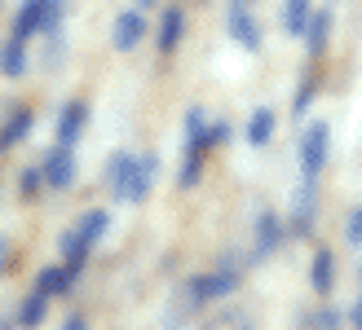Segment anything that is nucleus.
Returning <instances> with one entry per match:
<instances>
[{"mask_svg": "<svg viewBox=\"0 0 362 330\" xmlns=\"http://www.w3.org/2000/svg\"><path fill=\"white\" fill-rule=\"evenodd\" d=\"M221 141H230V128L226 123H212L208 128V145H221Z\"/></svg>", "mask_w": 362, "mask_h": 330, "instance_id": "26", "label": "nucleus"}, {"mask_svg": "<svg viewBox=\"0 0 362 330\" xmlns=\"http://www.w3.org/2000/svg\"><path fill=\"white\" fill-rule=\"evenodd\" d=\"M239 286V269L234 264H221L216 273H208V278L194 282V300H216V295H230V291Z\"/></svg>", "mask_w": 362, "mask_h": 330, "instance_id": "6", "label": "nucleus"}, {"mask_svg": "<svg viewBox=\"0 0 362 330\" xmlns=\"http://www.w3.org/2000/svg\"><path fill=\"white\" fill-rule=\"evenodd\" d=\"M40 185H45V168H27V172H23V194L31 198Z\"/></svg>", "mask_w": 362, "mask_h": 330, "instance_id": "23", "label": "nucleus"}, {"mask_svg": "<svg viewBox=\"0 0 362 330\" xmlns=\"http://www.w3.org/2000/svg\"><path fill=\"white\" fill-rule=\"evenodd\" d=\"M314 212H318V198H314V181L305 176V181H300V190H296L292 229H296V233H310V229H314Z\"/></svg>", "mask_w": 362, "mask_h": 330, "instance_id": "10", "label": "nucleus"}, {"mask_svg": "<svg viewBox=\"0 0 362 330\" xmlns=\"http://www.w3.org/2000/svg\"><path fill=\"white\" fill-rule=\"evenodd\" d=\"M141 35H146V18H141V9H129V13L115 18V49H124V53L137 49Z\"/></svg>", "mask_w": 362, "mask_h": 330, "instance_id": "9", "label": "nucleus"}, {"mask_svg": "<svg viewBox=\"0 0 362 330\" xmlns=\"http://www.w3.org/2000/svg\"><path fill=\"white\" fill-rule=\"evenodd\" d=\"M76 264H53V269H40V278H35V291H40L45 300H53V295H66L71 286H76Z\"/></svg>", "mask_w": 362, "mask_h": 330, "instance_id": "7", "label": "nucleus"}, {"mask_svg": "<svg viewBox=\"0 0 362 330\" xmlns=\"http://www.w3.org/2000/svg\"><path fill=\"white\" fill-rule=\"evenodd\" d=\"M310 282H314L318 295H327V291H332V251H318V255H314V264H310Z\"/></svg>", "mask_w": 362, "mask_h": 330, "instance_id": "21", "label": "nucleus"}, {"mask_svg": "<svg viewBox=\"0 0 362 330\" xmlns=\"http://www.w3.org/2000/svg\"><path fill=\"white\" fill-rule=\"evenodd\" d=\"M27 40H18V35H9V40L5 44H0V71H5V75L9 80H18V75H23V71H27Z\"/></svg>", "mask_w": 362, "mask_h": 330, "instance_id": "15", "label": "nucleus"}, {"mask_svg": "<svg viewBox=\"0 0 362 330\" xmlns=\"http://www.w3.org/2000/svg\"><path fill=\"white\" fill-rule=\"evenodd\" d=\"M354 326H358V330H362V304H358V313H354Z\"/></svg>", "mask_w": 362, "mask_h": 330, "instance_id": "29", "label": "nucleus"}, {"mask_svg": "<svg viewBox=\"0 0 362 330\" xmlns=\"http://www.w3.org/2000/svg\"><path fill=\"white\" fill-rule=\"evenodd\" d=\"M31 123H35V115H31V106H18L13 115L5 119V128H0V150H13V145L23 141L27 133H31Z\"/></svg>", "mask_w": 362, "mask_h": 330, "instance_id": "13", "label": "nucleus"}, {"mask_svg": "<svg viewBox=\"0 0 362 330\" xmlns=\"http://www.w3.org/2000/svg\"><path fill=\"white\" fill-rule=\"evenodd\" d=\"M327 35H332V13H327V9H314L310 27H305V40H310V53H322V49H327Z\"/></svg>", "mask_w": 362, "mask_h": 330, "instance_id": "17", "label": "nucleus"}, {"mask_svg": "<svg viewBox=\"0 0 362 330\" xmlns=\"http://www.w3.org/2000/svg\"><path fill=\"white\" fill-rule=\"evenodd\" d=\"M106 225H111V216H106V212H84V216H80V225H76V233L84 238L88 247H93L98 238L106 233Z\"/></svg>", "mask_w": 362, "mask_h": 330, "instance_id": "20", "label": "nucleus"}, {"mask_svg": "<svg viewBox=\"0 0 362 330\" xmlns=\"http://www.w3.org/2000/svg\"><path fill=\"white\" fill-rule=\"evenodd\" d=\"M181 35H186V13H181L177 5H168L164 9V23H159V53H164V58L181 44Z\"/></svg>", "mask_w": 362, "mask_h": 330, "instance_id": "12", "label": "nucleus"}, {"mask_svg": "<svg viewBox=\"0 0 362 330\" xmlns=\"http://www.w3.org/2000/svg\"><path fill=\"white\" fill-rule=\"evenodd\" d=\"M230 35L243 49H252V53L261 49V31H257V23H252V13H243V0H234V5H230Z\"/></svg>", "mask_w": 362, "mask_h": 330, "instance_id": "11", "label": "nucleus"}, {"mask_svg": "<svg viewBox=\"0 0 362 330\" xmlns=\"http://www.w3.org/2000/svg\"><path fill=\"white\" fill-rule=\"evenodd\" d=\"M0 330H9V326H0Z\"/></svg>", "mask_w": 362, "mask_h": 330, "instance_id": "32", "label": "nucleus"}, {"mask_svg": "<svg viewBox=\"0 0 362 330\" xmlns=\"http://www.w3.org/2000/svg\"><path fill=\"white\" fill-rule=\"evenodd\" d=\"M62 330H88V322H84V317H80V313H71V317H66V326H62Z\"/></svg>", "mask_w": 362, "mask_h": 330, "instance_id": "28", "label": "nucleus"}, {"mask_svg": "<svg viewBox=\"0 0 362 330\" xmlns=\"http://www.w3.org/2000/svg\"><path fill=\"white\" fill-rule=\"evenodd\" d=\"M155 172H159V159L155 154L133 159L129 168H124L119 185H115V198H119V203H141V198L151 194V185H155Z\"/></svg>", "mask_w": 362, "mask_h": 330, "instance_id": "3", "label": "nucleus"}, {"mask_svg": "<svg viewBox=\"0 0 362 330\" xmlns=\"http://www.w3.org/2000/svg\"><path fill=\"white\" fill-rule=\"evenodd\" d=\"M129 163H133L129 154H115L111 163H106V181H111V185H119V176H124V168H129Z\"/></svg>", "mask_w": 362, "mask_h": 330, "instance_id": "24", "label": "nucleus"}, {"mask_svg": "<svg viewBox=\"0 0 362 330\" xmlns=\"http://www.w3.org/2000/svg\"><path fill=\"white\" fill-rule=\"evenodd\" d=\"M71 181H76V154H71V145H53L45 159V185L66 190Z\"/></svg>", "mask_w": 362, "mask_h": 330, "instance_id": "5", "label": "nucleus"}, {"mask_svg": "<svg viewBox=\"0 0 362 330\" xmlns=\"http://www.w3.org/2000/svg\"><path fill=\"white\" fill-rule=\"evenodd\" d=\"M269 137H274V110H269V106H261L257 115L247 119V141H252V145H265Z\"/></svg>", "mask_w": 362, "mask_h": 330, "instance_id": "18", "label": "nucleus"}, {"mask_svg": "<svg viewBox=\"0 0 362 330\" xmlns=\"http://www.w3.org/2000/svg\"><path fill=\"white\" fill-rule=\"evenodd\" d=\"M88 251H93V247H88V243H84V238H80L76 229H71V233H62V260H66V264H76V269H80V264L88 260Z\"/></svg>", "mask_w": 362, "mask_h": 330, "instance_id": "22", "label": "nucleus"}, {"mask_svg": "<svg viewBox=\"0 0 362 330\" xmlns=\"http://www.w3.org/2000/svg\"><path fill=\"white\" fill-rule=\"evenodd\" d=\"M137 5H151V0H137Z\"/></svg>", "mask_w": 362, "mask_h": 330, "instance_id": "31", "label": "nucleus"}, {"mask_svg": "<svg viewBox=\"0 0 362 330\" xmlns=\"http://www.w3.org/2000/svg\"><path fill=\"white\" fill-rule=\"evenodd\" d=\"M84 123H88V102H71L58 115V145H76L84 137Z\"/></svg>", "mask_w": 362, "mask_h": 330, "instance_id": "8", "label": "nucleus"}, {"mask_svg": "<svg viewBox=\"0 0 362 330\" xmlns=\"http://www.w3.org/2000/svg\"><path fill=\"white\" fill-rule=\"evenodd\" d=\"M279 243H283V220L274 212H261V220H257V260H265Z\"/></svg>", "mask_w": 362, "mask_h": 330, "instance_id": "14", "label": "nucleus"}, {"mask_svg": "<svg viewBox=\"0 0 362 330\" xmlns=\"http://www.w3.org/2000/svg\"><path fill=\"white\" fill-rule=\"evenodd\" d=\"M168 330H181V322H168Z\"/></svg>", "mask_w": 362, "mask_h": 330, "instance_id": "30", "label": "nucleus"}, {"mask_svg": "<svg viewBox=\"0 0 362 330\" xmlns=\"http://www.w3.org/2000/svg\"><path fill=\"white\" fill-rule=\"evenodd\" d=\"M204 145H208V128H204V110H190L186 115V159H181V190H194L199 176H204Z\"/></svg>", "mask_w": 362, "mask_h": 330, "instance_id": "1", "label": "nucleus"}, {"mask_svg": "<svg viewBox=\"0 0 362 330\" xmlns=\"http://www.w3.org/2000/svg\"><path fill=\"white\" fill-rule=\"evenodd\" d=\"M62 13H66L62 0H23V9L13 18V35L18 40H31V35H40V31H58Z\"/></svg>", "mask_w": 362, "mask_h": 330, "instance_id": "2", "label": "nucleus"}, {"mask_svg": "<svg viewBox=\"0 0 362 330\" xmlns=\"http://www.w3.org/2000/svg\"><path fill=\"white\" fill-rule=\"evenodd\" d=\"M45 295H40V291H35V295H27L23 304H18V326H23V330H35V326H40L45 322Z\"/></svg>", "mask_w": 362, "mask_h": 330, "instance_id": "19", "label": "nucleus"}, {"mask_svg": "<svg viewBox=\"0 0 362 330\" xmlns=\"http://www.w3.org/2000/svg\"><path fill=\"white\" fill-rule=\"evenodd\" d=\"M349 243H354V247L362 243V207H358V212L349 216Z\"/></svg>", "mask_w": 362, "mask_h": 330, "instance_id": "25", "label": "nucleus"}, {"mask_svg": "<svg viewBox=\"0 0 362 330\" xmlns=\"http://www.w3.org/2000/svg\"><path fill=\"white\" fill-rule=\"evenodd\" d=\"M9 255H13V243H9V238H0V278H5V269H9Z\"/></svg>", "mask_w": 362, "mask_h": 330, "instance_id": "27", "label": "nucleus"}, {"mask_svg": "<svg viewBox=\"0 0 362 330\" xmlns=\"http://www.w3.org/2000/svg\"><path fill=\"white\" fill-rule=\"evenodd\" d=\"M310 18H314V5H310V0H287V5H283V31H287V35H305Z\"/></svg>", "mask_w": 362, "mask_h": 330, "instance_id": "16", "label": "nucleus"}, {"mask_svg": "<svg viewBox=\"0 0 362 330\" xmlns=\"http://www.w3.org/2000/svg\"><path fill=\"white\" fill-rule=\"evenodd\" d=\"M327 150H332V128L327 123H310L305 137H300V172L310 181L327 168Z\"/></svg>", "mask_w": 362, "mask_h": 330, "instance_id": "4", "label": "nucleus"}]
</instances>
